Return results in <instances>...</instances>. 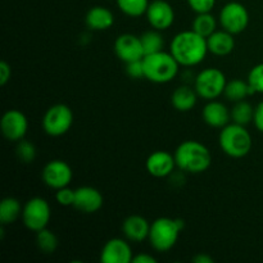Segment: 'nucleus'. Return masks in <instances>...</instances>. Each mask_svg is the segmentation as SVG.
Wrapping results in <instances>:
<instances>
[{"instance_id":"obj_1","label":"nucleus","mask_w":263,"mask_h":263,"mask_svg":"<svg viewBox=\"0 0 263 263\" xmlns=\"http://www.w3.org/2000/svg\"><path fill=\"white\" fill-rule=\"evenodd\" d=\"M170 53L180 66L194 67L202 63L208 51L207 39L193 30L181 31L170 43Z\"/></svg>"},{"instance_id":"obj_2","label":"nucleus","mask_w":263,"mask_h":263,"mask_svg":"<svg viewBox=\"0 0 263 263\" xmlns=\"http://www.w3.org/2000/svg\"><path fill=\"white\" fill-rule=\"evenodd\" d=\"M176 167L187 174H203L212 163L211 152L197 140H185L175 151Z\"/></svg>"},{"instance_id":"obj_3","label":"nucleus","mask_w":263,"mask_h":263,"mask_svg":"<svg viewBox=\"0 0 263 263\" xmlns=\"http://www.w3.org/2000/svg\"><path fill=\"white\" fill-rule=\"evenodd\" d=\"M144 79L153 84L171 82L179 73L180 64L171 53L161 50L146 54L143 58Z\"/></svg>"},{"instance_id":"obj_4","label":"nucleus","mask_w":263,"mask_h":263,"mask_svg":"<svg viewBox=\"0 0 263 263\" xmlns=\"http://www.w3.org/2000/svg\"><path fill=\"white\" fill-rule=\"evenodd\" d=\"M185 222L181 218L159 217L151 223L148 240L154 251L159 253L168 252L176 246Z\"/></svg>"},{"instance_id":"obj_5","label":"nucleus","mask_w":263,"mask_h":263,"mask_svg":"<svg viewBox=\"0 0 263 263\" xmlns=\"http://www.w3.org/2000/svg\"><path fill=\"white\" fill-rule=\"evenodd\" d=\"M218 143L221 151L231 158H243L249 154L253 145L252 135L246 126L234 122L221 128Z\"/></svg>"},{"instance_id":"obj_6","label":"nucleus","mask_w":263,"mask_h":263,"mask_svg":"<svg viewBox=\"0 0 263 263\" xmlns=\"http://www.w3.org/2000/svg\"><path fill=\"white\" fill-rule=\"evenodd\" d=\"M226 84V76L221 69L208 67L197 74L194 80V89L198 97L202 99L213 100L223 95Z\"/></svg>"},{"instance_id":"obj_7","label":"nucleus","mask_w":263,"mask_h":263,"mask_svg":"<svg viewBox=\"0 0 263 263\" xmlns=\"http://www.w3.org/2000/svg\"><path fill=\"white\" fill-rule=\"evenodd\" d=\"M22 222L30 231L37 233L48 226L51 218V208L48 200L35 197L25 203L22 210Z\"/></svg>"},{"instance_id":"obj_8","label":"nucleus","mask_w":263,"mask_h":263,"mask_svg":"<svg viewBox=\"0 0 263 263\" xmlns=\"http://www.w3.org/2000/svg\"><path fill=\"white\" fill-rule=\"evenodd\" d=\"M73 125V112L66 104H54L43 117V128L49 136L58 138L69 131Z\"/></svg>"},{"instance_id":"obj_9","label":"nucleus","mask_w":263,"mask_h":263,"mask_svg":"<svg viewBox=\"0 0 263 263\" xmlns=\"http://www.w3.org/2000/svg\"><path fill=\"white\" fill-rule=\"evenodd\" d=\"M220 25L222 30L238 35L247 30L249 25V12L241 3L230 2L220 10Z\"/></svg>"},{"instance_id":"obj_10","label":"nucleus","mask_w":263,"mask_h":263,"mask_svg":"<svg viewBox=\"0 0 263 263\" xmlns=\"http://www.w3.org/2000/svg\"><path fill=\"white\" fill-rule=\"evenodd\" d=\"M41 179L46 186L58 190L71 184L73 179V171L67 162L62 159H53L44 166Z\"/></svg>"},{"instance_id":"obj_11","label":"nucleus","mask_w":263,"mask_h":263,"mask_svg":"<svg viewBox=\"0 0 263 263\" xmlns=\"http://www.w3.org/2000/svg\"><path fill=\"white\" fill-rule=\"evenodd\" d=\"M0 128L4 138L9 141L18 143L25 139L28 130L27 117L18 109H9L3 115Z\"/></svg>"},{"instance_id":"obj_12","label":"nucleus","mask_w":263,"mask_h":263,"mask_svg":"<svg viewBox=\"0 0 263 263\" xmlns=\"http://www.w3.org/2000/svg\"><path fill=\"white\" fill-rule=\"evenodd\" d=\"M115 53L125 63L140 61L145 57L140 36L134 33H122L115 41Z\"/></svg>"},{"instance_id":"obj_13","label":"nucleus","mask_w":263,"mask_h":263,"mask_svg":"<svg viewBox=\"0 0 263 263\" xmlns=\"http://www.w3.org/2000/svg\"><path fill=\"white\" fill-rule=\"evenodd\" d=\"M145 15L149 25L158 31L168 30L175 22V10L166 0H154L149 3Z\"/></svg>"},{"instance_id":"obj_14","label":"nucleus","mask_w":263,"mask_h":263,"mask_svg":"<svg viewBox=\"0 0 263 263\" xmlns=\"http://www.w3.org/2000/svg\"><path fill=\"white\" fill-rule=\"evenodd\" d=\"M133 258V249L122 238L109 239L100 252V262L103 263H130Z\"/></svg>"},{"instance_id":"obj_15","label":"nucleus","mask_w":263,"mask_h":263,"mask_svg":"<svg viewBox=\"0 0 263 263\" xmlns=\"http://www.w3.org/2000/svg\"><path fill=\"white\" fill-rule=\"evenodd\" d=\"M104 198L102 193L92 186H80L74 190L73 207L86 215L98 212L103 207Z\"/></svg>"},{"instance_id":"obj_16","label":"nucleus","mask_w":263,"mask_h":263,"mask_svg":"<svg viewBox=\"0 0 263 263\" xmlns=\"http://www.w3.org/2000/svg\"><path fill=\"white\" fill-rule=\"evenodd\" d=\"M146 171L156 179H164L174 174L176 161L175 156L166 151H156L146 158Z\"/></svg>"},{"instance_id":"obj_17","label":"nucleus","mask_w":263,"mask_h":263,"mask_svg":"<svg viewBox=\"0 0 263 263\" xmlns=\"http://www.w3.org/2000/svg\"><path fill=\"white\" fill-rule=\"evenodd\" d=\"M202 118L205 125L213 128H222L231 121V113L223 103L218 100H208L202 109Z\"/></svg>"},{"instance_id":"obj_18","label":"nucleus","mask_w":263,"mask_h":263,"mask_svg":"<svg viewBox=\"0 0 263 263\" xmlns=\"http://www.w3.org/2000/svg\"><path fill=\"white\" fill-rule=\"evenodd\" d=\"M151 223L140 215H131L122 222V233L127 240L140 243L148 239Z\"/></svg>"},{"instance_id":"obj_19","label":"nucleus","mask_w":263,"mask_h":263,"mask_svg":"<svg viewBox=\"0 0 263 263\" xmlns=\"http://www.w3.org/2000/svg\"><path fill=\"white\" fill-rule=\"evenodd\" d=\"M208 51L216 57H226L233 53L235 48V39L233 33L225 30H216L207 37Z\"/></svg>"},{"instance_id":"obj_20","label":"nucleus","mask_w":263,"mask_h":263,"mask_svg":"<svg viewBox=\"0 0 263 263\" xmlns=\"http://www.w3.org/2000/svg\"><path fill=\"white\" fill-rule=\"evenodd\" d=\"M86 26L92 31H105L109 30L115 23V15L112 10L102 5H95L90 8L85 17Z\"/></svg>"},{"instance_id":"obj_21","label":"nucleus","mask_w":263,"mask_h":263,"mask_svg":"<svg viewBox=\"0 0 263 263\" xmlns=\"http://www.w3.org/2000/svg\"><path fill=\"white\" fill-rule=\"evenodd\" d=\"M198 94L195 89L182 85L179 86L171 95V104L179 112H189L197 105Z\"/></svg>"},{"instance_id":"obj_22","label":"nucleus","mask_w":263,"mask_h":263,"mask_svg":"<svg viewBox=\"0 0 263 263\" xmlns=\"http://www.w3.org/2000/svg\"><path fill=\"white\" fill-rule=\"evenodd\" d=\"M23 205L21 202L13 197L4 198L0 203V222L7 226L14 223L22 216Z\"/></svg>"},{"instance_id":"obj_23","label":"nucleus","mask_w":263,"mask_h":263,"mask_svg":"<svg viewBox=\"0 0 263 263\" xmlns=\"http://www.w3.org/2000/svg\"><path fill=\"white\" fill-rule=\"evenodd\" d=\"M254 94L253 89L249 86L248 81H244V80L235 79L228 81L226 84L225 90H223V95H225L226 99H229L230 102H240L244 100L249 95Z\"/></svg>"},{"instance_id":"obj_24","label":"nucleus","mask_w":263,"mask_h":263,"mask_svg":"<svg viewBox=\"0 0 263 263\" xmlns=\"http://www.w3.org/2000/svg\"><path fill=\"white\" fill-rule=\"evenodd\" d=\"M216 27H217V21L211 14V12L197 13L192 23V30L205 39L215 32Z\"/></svg>"},{"instance_id":"obj_25","label":"nucleus","mask_w":263,"mask_h":263,"mask_svg":"<svg viewBox=\"0 0 263 263\" xmlns=\"http://www.w3.org/2000/svg\"><path fill=\"white\" fill-rule=\"evenodd\" d=\"M231 121L238 125L247 126L251 122H253L254 117V108L252 107L251 103L246 102V100H240L234 104L231 108Z\"/></svg>"},{"instance_id":"obj_26","label":"nucleus","mask_w":263,"mask_h":263,"mask_svg":"<svg viewBox=\"0 0 263 263\" xmlns=\"http://www.w3.org/2000/svg\"><path fill=\"white\" fill-rule=\"evenodd\" d=\"M117 7L123 14L138 18L146 13L149 0H117Z\"/></svg>"},{"instance_id":"obj_27","label":"nucleus","mask_w":263,"mask_h":263,"mask_svg":"<svg viewBox=\"0 0 263 263\" xmlns=\"http://www.w3.org/2000/svg\"><path fill=\"white\" fill-rule=\"evenodd\" d=\"M141 39V44H143L144 48V53L146 54H152V53H157V51L163 50L164 46V40L163 36L161 35L158 30H151L144 32L143 35L140 36Z\"/></svg>"},{"instance_id":"obj_28","label":"nucleus","mask_w":263,"mask_h":263,"mask_svg":"<svg viewBox=\"0 0 263 263\" xmlns=\"http://www.w3.org/2000/svg\"><path fill=\"white\" fill-rule=\"evenodd\" d=\"M36 246L43 253L51 254L58 248V238L53 231L45 228L36 233Z\"/></svg>"},{"instance_id":"obj_29","label":"nucleus","mask_w":263,"mask_h":263,"mask_svg":"<svg viewBox=\"0 0 263 263\" xmlns=\"http://www.w3.org/2000/svg\"><path fill=\"white\" fill-rule=\"evenodd\" d=\"M15 154L22 163H32L36 158V148L32 143L22 139L17 143Z\"/></svg>"},{"instance_id":"obj_30","label":"nucleus","mask_w":263,"mask_h":263,"mask_svg":"<svg viewBox=\"0 0 263 263\" xmlns=\"http://www.w3.org/2000/svg\"><path fill=\"white\" fill-rule=\"evenodd\" d=\"M247 81H248L249 86L253 89L254 94L256 92L263 94V63L257 64L249 71Z\"/></svg>"},{"instance_id":"obj_31","label":"nucleus","mask_w":263,"mask_h":263,"mask_svg":"<svg viewBox=\"0 0 263 263\" xmlns=\"http://www.w3.org/2000/svg\"><path fill=\"white\" fill-rule=\"evenodd\" d=\"M55 200L59 205L63 207H71L74 203V190L69 189L68 186H64L58 189L55 193Z\"/></svg>"},{"instance_id":"obj_32","label":"nucleus","mask_w":263,"mask_h":263,"mask_svg":"<svg viewBox=\"0 0 263 263\" xmlns=\"http://www.w3.org/2000/svg\"><path fill=\"white\" fill-rule=\"evenodd\" d=\"M190 9L195 13H207L213 9L216 0H187Z\"/></svg>"},{"instance_id":"obj_33","label":"nucleus","mask_w":263,"mask_h":263,"mask_svg":"<svg viewBox=\"0 0 263 263\" xmlns=\"http://www.w3.org/2000/svg\"><path fill=\"white\" fill-rule=\"evenodd\" d=\"M126 73L131 77V79H144V66L143 59L135 62H130L126 63Z\"/></svg>"},{"instance_id":"obj_34","label":"nucleus","mask_w":263,"mask_h":263,"mask_svg":"<svg viewBox=\"0 0 263 263\" xmlns=\"http://www.w3.org/2000/svg\"><path fill=\"white\" fill-rule=\"evenodd\" d=\"M12 77V68L5 61L0 62V85L5 86Z\"/></svg>"},{"instance_id":"obj_35","label":"nucleus","mask_w":263,"mask_h":263,"mask_svg":"<svg viewBox=\"0 0 263 263\" xmlns=\"http://www.w3.org/2000/svg\"><path fill=\"white\" fill-rule=\"evenodd\" d=\"M253 123L257 127V130L263 134V102L258 103V105L254 108Z\"/></svg>"},{"instance_id":"obj_36","label":"nucleus","mask_w":263,"mask_h":263,"mask_svg":"<svg viewBox=\"0 0 263 263\" xmlns=\"http://www.w3.org/2000/svg\"><path fill=\"white\" fill-rule=\"evenodd\" d=\"M133 262L134 263H156L157 258L148 253H139L136 254V256H134Z\"/></svg>"},{"instance_id":"obj_37","label":"nucleus","mask_w":263,"mask_h":263,"mask_svg":"<svg viewBox=\"0 0 263 263\" xmlns=\"http://www.w3.org/2000/svg\"><path fill=\"white\" fill-rule=\"evenodd\" d=\"M193 262H195V263H213V259L211 258L208 254L200 253V254H198V256H195L194 258H193Z\"/></svg>"}]
</instances>
